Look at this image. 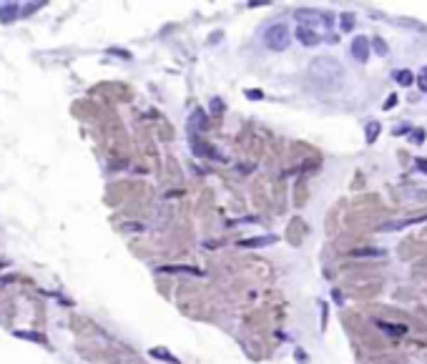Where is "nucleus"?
<instances>
[{
  "instance_id": "1",
  "label": "nucleus",
  "mask_w": 427,
  "mask_h": 364,
  "mask_svg": "<svg viewBox=\"0 0 427 364\" xmlns=\"http://www.w3.org/2000/svg\"><path fill=\"white\" fill-rule=\"evenodd\" d=\"M309 76L317 83V88H322V91H337L339 85H342V78H345V68H342L339 60H334L329 55H322V58H314L312 60Z\"/></svg>"
},
{
  "instance_id": "2",
  "label": "nucleus",
  "mask_w": 427,
  "mask_h": 364,
  "mask_svg": "<svg viewBox=\"0 0 427 364\" xmlns=\"http://www.w3.org/2000/svg\"><path fill=\"white\" fill-rule=\"evenodd\" d=\"M294 18H296V23L299 26H304V28H332V15L324 13V10H312V8H302V10H294Z\"/></svg>"
},
{
  "instance_id": "3",
  "label": "nucleus",
  "mask_w": 427,
  "mask_h": 364,
  "mask_svg": "<svg viewBox=\"0 0 427 364\" xmlns=\"http://www.w3.org/2000/svg\"><path fill=\"white\" fill-rule=\"evenodd\" d=\"M292 43V33L284 23H274L264 30V46L269 51H287Z\"/></svg>"
},
{
  "instance_id": "4",
  "label": "nucleus",
  "mask_w": 427,
  "mask_h": 364,
  "mask_svg": "<svg viewBox=\"0 0 427 364\" xmlns=\"http://www.w3.org/2000/svg\"><path fill=\"white\" fill-rule=\"evenodd\" d=\"M349 53H352V58H354L357 63H367V60H370V38L357 35V38L352 40V46H349Z\"/></svg>"
},
{
  "instance_id": "5",
  "label": "nucleus",
  "mask_w": 427,
  "mask_h": 364,
  "mask_svg": "<svg viewBox=\"0 0 427 364\" xmlns=\"http://www.w3.org/2000/svg\"><path fill=\"white\" fill-rule=\"evenodd\" d=\"M296 40L302 43V46H307V48H314V46H319V43H322V35H319L317 30H312V28L299 26V28H296Z\"/></svg>"
},
{
  "instance_id": "6",
  "label": "nucleus",
  "mask_w": 427,
  "mask_h": 364,
  "mask_svg": "<svg viewBox=\"0 0 427 364\" xmlns=\"http://www.w3.org/2000/svg\"><path fill=\"white\" fill-rule=\"evenodd\" d=\"M420 221H427V216H422V219H404V221H390V224L382 226V231H400L404 226H412V224H420Z\"/></svg>"
},
{
  "instance_id": "7",
  "label": "nucleus",
  "mask_w": 427,
  "mask_h": 364,
  "mask_svg": "<svg viewBox=\"0 0 427 364\" xmlns=\"http://www.w3.org/2000/svg\"><path fill=\"white\" fill-rule=\"evenodd\" d=\"M370 51H374L377 55H387L390 53V46H387V43H384V38H379V35H374L372 40H370Z\"/></svg>"
},
{
  "instance_id": "8",
  "label": "nucleus",
  "mask_w": 427,
  "mask_h": 364,
  "mask_svg": "<svg viewBox=\"0 0 427 364\" xmlns=\"http://www.w3.org/2000/svg\"><path fill=\"white\" fill-rule=\"evenodd\" d=\"M392 78H395L400 85H412V83H415V73H412V71H407V68L395 71V73H392Z\"/></svg>"
},
{
  "instance_id": "9",
  "label": "nucleus",
  "mask_w": 427,
  "mask_h": 364,
  "mask_svg": "<svg viewBox=\"0 0 427 364\" xmlns=\"http://www.w3.org/2000/svg\"><path fill=\"white\" fill-rule=\"evenodd\" d=\"M379 131H382L379 121H370V123H367V128H365V141H367V143H374V141H377V136H379Z\"/></svg>"
},
{
  "instance_id": "10",
  "label": "nucleus",
  "mask_w": 427,
  "mask_h": 364,
  "mask_svg": "<svg viewBox=\"0 0 427 364\" xmlns=\"http://www.w3.org/2000/svg\"><path fill=\"white\" fill-rule=\"evenodd\" d=\"M274 241H276L274 236H256V239H244V241H239V246L251 249V246H267V244H274Z\"/></svg>"
},
{
  "instance_id": "11",
  "label": "nucleus",
  "mask_w": 427,
  "mask_h": 364,
  "mask_svg": "<svg viewBox=\"0 0 427 364\" xmlns=\"http://www.w3.org/2000/svg\"><path fill=\"white\" fill-rule=\"evenodd\" d=\"M18 13H20V10H18V5H15V3L0 5V20H3V23H8V20H13V18H15Z\"/></svg>"
},
{
  "instance_id": "12",
  "label": "nucleus",
  "mask_w": 427,
  "mask_h": 364,
  "mask_svg": "<svg viewBox=\"0 0 427 364\" xmlns=\"http://www.w3.org/2000/svg\"><path fill=\"white\" fill-rule=\"evenodd\" d=\"M339 23H342V30H345V33H349V30L354 28V13H342Z\"/></svg>"
},
{
  "instance_id": "13",
  "label": "nucleus",
  "mask_w": 427,
  "mask_h": 364,
  "mask_svg": "<svg viewBox=\"0 0 427 364\" xmlns=\"http://www.w3.org/2000/svg\"><path fill=\"white\" fill-rule=\"evenodd\" d=\"M397 23H400V26H407V28H417V30L427 33V28L420 23V20H412V18H397Z\"/></svg>"
},
{
  "instance_id": "14",
  "label": "nucleus",
  "mask_w": 427,
  "mask_h": 364,
  "mask_svg": "<svg viewBox=\"0 0 427 364\" xmlns=\"http://www.w3.org/2000/svg\"><path fill=\"white\" fill-rule=\"evenodd\" d=\"M417 88L422 91V93H427V66L425 68H420V73H417Z\"/></svg>"
},
{
  "instance_id": "15",
  "label": "nucleus",
  "mask_w": 427,
  "mask_h": 364,
  "mask_svg": "<svg viewBox=\"0 0 427 364\" xmlns=\"http://www.w3.org/2000/svg\"><path fill=\"white\" fill-rule=\"evenodd\" d=\"M151 354H154V357H159V359H168L171 364H176V362H179L176 357H171V354H168V349H161V347H154V349H151Z\"/></svg>"
},
{
  "instance_id": "16",
  "label": "nucleus",
  "mask_w": 427,
  "mask_h": 364,
  "mask_svg": "<svg viewBox=\"0 0 427 364\" xmlns=\"http://www.w3.org/2000/svg\"><path fill=\"white\" fill-rule=\"evenodd\" d=\"M377 327L384 329L387 334H404V332H407V327H392V324H384V322H377Z\"/></svg>"
},
{
  "instance_id": "17",
  "label": "nucleus",
  "mask_w": 427,
  "mask_h": 364,
  "mask_svg": "<svg viewBox=\"0 0 427 364\" xmlns=\"http://www.w3.org/2000/svg\"><path fill=\"white\" fill-rule=\"evenodd\" d=\"M354 256H384V251L379 249H365V251H352Z\"/></svg>"
},
{
  "instance_id": "18",
  "label": "nucleus",
  "mask_w": 427,
  "mask_h": 364,
  "mask_svg": "<svg viewBox=\"0 0 427 364\" xmlns=\"http://www.w3.org/2000/svg\"><path fill=\"white\" fill-rule=\"evenodd\" d=\"M392 105H397V96H395V93H392V96H390L387 101H384V111H390Z\"/></svg>"
},
{
  "instance_id": "19",
  "label": "nucleus",
  "mask_w": 427,
  "mask_h": 364,
  "mask_svg": "<svg viewBox=\"0 0 427 364\" xmlns=\"http://www.w3.org/2000/svg\"><path fill=\"white\" fill-rule=\"evenodd\" d=\"M415 166L422 171V174H427V158H415Z\"/></svg>"
},
{
  "instance_id": "20",
  "label": "nucleus",
  "mask_w": 427,
  "mask_h": 364,
  "mask_svg": "<svg viewBox=\"0 0 427 364\" xmlns=\"http://www.w3.org/2000/svg\"><path fill=\"white\" fill-rule=\"evenodd\" d=\"M410 138H412L415 143H422V138H425V133H422V131H420V128H417V133H412Z\"/></svg>"
}]
</instances>
